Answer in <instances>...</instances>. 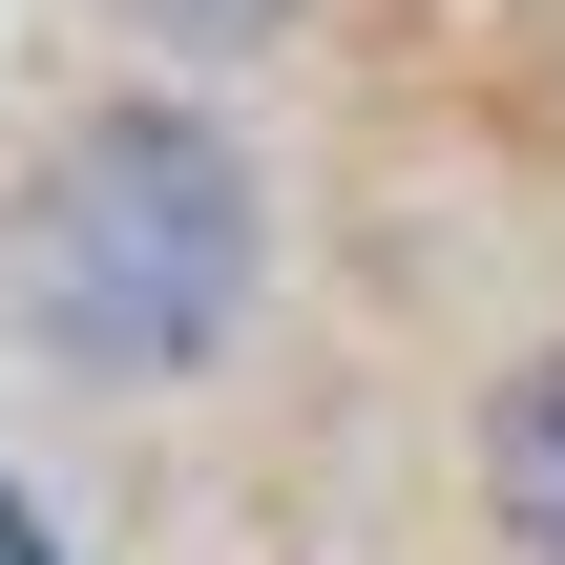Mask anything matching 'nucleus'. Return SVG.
<instances>
[{
	"label": "nucleus",
	"instance_id": "nucleus-1",
	"mask_svg": "<svg viewBox=\"0 0 565 565\" xmlns=\"http://www.w3.org/2000/svg\"><path fill=\"white\" fill-rule=\"evenodd\" d=\"M231 147L210 126H105L84 168H63V210H42V315L84 335V356H189L210 315H231Z\"/></svg>",
	"mask_w": 565,
	"mask_h": 565
},
{
	"label": "nucleus",
	"instance_id": "nucleus-2",
	"mask_svg": "<svg viewBox=\"0 0 565 565\" xmlns=\"http://www.w3.org/2000/svg\"><path fill=\"white\" fill-rule=\"evenodd\" d=\"M503 524H524V545L565 565V356L524 377V398H503Z\"/></svg>",
	"mask_w": 565,
	"mask_h": 565
},
{
	"label": "nucleus",
	"instance_id": "nucleus-3",
	"mask_svg": "<svg viewBox=\"0 0 565 565\" xmlns=\"http://www.w3.org/2000/svg\"><path fill=\"white\" fill-rule=\"evenodd\" d=\"M0 565H63V545H42V503H21V482H0Z\"/></svg>",
	"mask_w": 565,
	"mask_h": 565
},
{
	"label": "nucleus",
	"instance_id": "nucleus-4",
	"mask_svg": "<svg viewBox=\"0 0 565 565\" xmlns=\"http://www.w3.org/2000/svg\"><path fill=\"white\" fill-rule=\"evenodd\" d=\"M168 21H252V0H168Z\"/></svg>",
	"mask_w": 565,
	"mask_h": 565
}]
</instances>
